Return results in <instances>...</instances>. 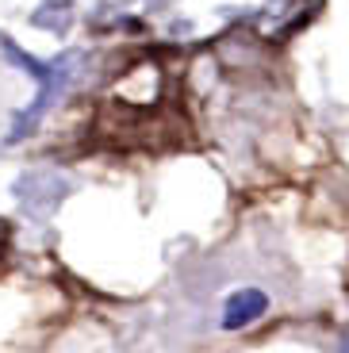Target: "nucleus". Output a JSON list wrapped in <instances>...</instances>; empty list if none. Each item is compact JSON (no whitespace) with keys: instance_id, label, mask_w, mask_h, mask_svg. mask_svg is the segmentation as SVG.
Listing matches in <instances>:
<instances>
[{"instance_id":"f257e3e1","label":"nucleus","mask_w":349,"mask_h":353,"mask_svg":"<svg viewBox=\"0 0 349 353\" xmlns=\"http://www.w3.org/2000/svg\"><path fill=\"white\" fill-rule=\"evenodd\" d=\"M269 307H272L269 292H261V288H238V292H230L227 300H223L219 327H223V330H246V327H253L257 319L269 315Z\"/></svg>"},{"instance_id":"f03ea898","label":"nucleus","mask_w":349,"mask_h":353,"mask_svg":"<svg viewBox=\"0 0 349 353\" xmlns=\"http://www.w3.org/2000/svg\"><path fill=\"white\" fill-rule=\"evenodd\" d=\"M338 353H349V334L341 338V350H338Z\"/></svg>"}]
</instances>
